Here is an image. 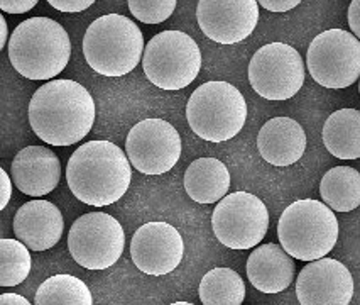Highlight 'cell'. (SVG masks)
Listing matches in <instances>:
<instances>
[{
  "instance_id": "cell-15",
  "label": "cell",
  "mask_w": 360,
  "mask_h": 305,
  "mask_svg": "<svg viewBox=\"0 0 360 305\" xmlns=\"http://www.w3.org/2000/svg\"><path fill=\"white\" fill-rule=\"evenodd\" d=\"M296 297L301 305H349L354 297V278L343 263L321 258L300 271Z\"/></svg>"
},
{
  "instance_id": "cell-30",
  "label": "cell",
  "mask_w": 360,
  "mask_h": 305,
  "mask_svg": "<svg viewBox=\"0 0 360 305\" xmlns=\"http://www.w3.org/2000/svg\"><path fill=\"white\" fill-rule=\"evenodd\" d=\"M349 26L352 29V35L360 41V0H354V2H350Z\"/></svg>"
},
{
  "instance_id": "cell-8",
  "label": "cell",
  "mask_w": 360,
  "mask_h": 305,
  "mask_svg": "<svg viewBox=\"0 0 360 305\" xmlns=\"http://www.w3.org/2000/svg\"><path fill=\"white\" fill-rule=\"evenodd\" d=\"M307 66L325 89H347L360 78V41L343 29L323 31L309 44Z\"/></svg>"
},
{
  "instance_id": "cell-12",
  "label": "cell",
  "mask_w": 360,
  "mask_h": 305,
  "mask_svg": "<svg viewBox=\"0 0 360 305\" xmlns=\"http://www.w3.org/2000/svg\"><path fill=\"white\" fill-rule=\"evenodd\" d=\"M125 153L141 173L162 175L173 170L181 156V137L165 119H144L129 131Z\"/></svg>"
},
{
  "instance_id": "cell-20",
  "label": "cell",
  "mask_w": 360,
  "mask_h": 305,
  "mask_svg": "<svg viewBox=\"0 0 360 305\" xmlns=\"http://www.w3.org/2000/svg\"><path fill=\"white\" fill-rule=\"evenodd\" d=\"M188 197L198 204H215L229 195L230 171L217 158H198L185 171Z\"/></svg>"
},
{
  "instance_id": "cell-26",
  "label": "cell",
  "mask_w": 360,
  "mask_h": 305,
  "mask_svg": "<svg viewBox=\"0 0 360 305\" xmlns=\"http://www.w3.org/2000/svg\"><path fill=\"white\" fill-rule=\"evenodd\" d=\"M176 0H129V9L137 20L144 24H161L171 18Z\"/></svg>"
},
{
  "instance_id": "cell-33",
  "label": "cell",
  "mask_w": 360,
  "mask_h": 305,
  "mask_svg": "<svg viewBox=\"0 0 360 305\" xmlns=\"http://www.w3.org/2000/svg\"><path fill=\"white\" fill-rule=\"evenodd\" d=\"M0 26H2V35H0V49L6 48L7 43V36H9V31H7V20L0 15Z\"/></svg>"
},
{
  "instance_id": "cell-10",
  "label": "cell",
  "mask_w": 360,
  "mask_h": 305,
  "mask_svg": "<svg viewBox=\"0 0 360 305\" xmlns=\"http://www.w3.org/2000/svg\"><path fill=\"white\" fill-rule=\"evenodd\" d=\"M215 237L230 249L257 248L269 229L266 204L249 192H233L217 204L212 214Z\"/></svg>"
},
{
  "instance_id": "cell-4",
  "label": "cell",
  "mask_w": 360,
  "mask_h": 305,
  "mask_svg": "<svg viewBox=\"0 0 360 305\" xmlns=\"http://www.w3.org/2000/svg\"><path fill=\"white\" fill-rule=\"evenodd\" d=\"M144 36L134 20L120 14L102 15L83 37V54L90 68L103 77L131 73L144 56Z\"/></svg>"
},
{
  "instance_id": "cell-27",
  "label": "cell",
  "mask_w": 360,
  "mask_h": 305,
  "mask_svg": "<svg viewBox=\"0 0 360 305\" xmlns=\"http://www.w3.org/2000/svg\"><path fill=\"white\" fill-rule=\"evenodd\" d=\"M94 4V0H49V6L61 12H82Z\"/></svg>"
},
{
  "instance_id": "cell-13",
  "label": "cell",
  "mask_w": 360,
  "mask_h": 305,
  "mask_svg": "<svg viewBox=\"0 0 360 305\" xmlns=\"http://www.w3.org/2000/svg\"><path fill=\"white\" fill-rule=\"evenodd\" d=\"M196 20L208 39L237 44L254 32L259 23L255 0H200Z\"/></svg>"
},
{
  "instance_id": "cell-34",
  "label": "cell",
  "mask_w": 360,
  "mask_h": 305,
  "mask_svg": "<svg viewBox=\"0 0 360 305\" xmlns=\"http://www.w3.org/2000/svg\"><path fill=\"white\" fill-rule=\"evenodd\" d=\"M169 305H195V304H190V302H174V304H169Z\"/></svg>"
},
{
  "instance_id": "cell-1",
  "label": "cell",
  "mask_w": 360,
  "mask_h": 305,
  "mask_svg": "<svg viewBox=\"0 0 360 305\" xmlns=\"http://www.w3.org/2000/svg\"><path fill=\"white\" fill-rule=\"evenodd\" d=\"M95 100L82 83L51 80L39 87L29 104V124L43 143L71 146L95 124Z\"/></svg>"
},
{
  "instance_id": "cell-18",
  "label": "cell",
  "mask_w": 360,
  "mask_h": 305,
  "mask_svg": "<svg viewBox=\"0 0 360 305\" xmlns=\"http://www.w3.org/2000/svg\"><path fill=\"white\" fill-rule=\"evenodd\" d=\"M257 149L271 165H295L307 151V132L291 117H274L259 131Z\"/></svg>"
},
{
  "instance_id": "cell-25",
  "label": "cell",
  "mask_w": 360,
  "mask_h": 305,
  "mask_svg": "<svg viewBox=\"0 0 360 305\" xmlns=\"http://www.w3.org/2000/svg\"><path fill=\"white\" fill-rule=\"evenodd\" d=\"M31 253L24 242L12 237L0 239V285H20L31 273Z\"/></svg>"
},
{
  "instance_id": "cell-19",
  "label": "cell",
  "mask_w": 360,
  "mask_h": 305,
  "mask_svg": "<svg viewBox=\"0 0 360 305\" xmlns=\"http://www.w3.org/2000/svg\"><path fill=\"white\" fill-rule=\"evenodd\" d=\"M247 278L262 294H279L292 283L295 261L283 246L274 242L261 244L247 260Z\"/></svg>"
},
{
  "instance_id": "cell-14",
  "label": "cell",
  "mask_w": 360,
  "mask_h": 305,
  "mask_svg": "<svg viewBox=\"0 0 360 305\" xmlns=\"http://www.w3.org/2000/svg\"><path fill=\"white\" fill-rule=\"evenodd\" d=\"M185 242L174 225L148 223L134 232L131 256L134 265L150 277H162L179 266Z\"/></svg>"
},
{
  "instance_id": "cell-29",
  "label": "cell",
  "mask_w": 360,
  "mask_h": 305,
  "mask_svg": "<svg viewBox=\"0 0 360 305\" xmlns=\"http://www.w3.org/2000/svg\"><path fill=\"white\" fill-rule=\"evenodd\" d=\"M300 0H261L259 6L271 12H286L300 6Z\"/></svg>"
},
{
  "instance_id": "cell-11",
  "label": "cell",
  "mask_w": 360,
  "mask_h": 305,
  "mask_svg": "<svg viewBox=\"0 0 360 305\" xmlns=\"http://www.w3.org/2000/svg\"><path fill=\"white\" fill-rule=\"evenodd\" d=\"M250 87L262 99L281 102L292 99L304 83V61L298 49L284 43L259 48L249 63Z\"/></svg>"
},
{
  "instance_id": "cell-31",
  "label": "cell",
  "mask_w": 360,
  "mask_h": 305,
  "mask_svg": "<svg viewBox=\"0 0 360 305\" xmlns=\"http://www.w3.org/2000/svg\"><path fill=\"white\" fill-rule=\"evenodd\" d=\"M0 177H2V202H0V208H6L12 197V183L14 182L4 168H0Z\"/></svg>"
},
{
  "instance_id": "cell-7",
  "label": "cell",
  "mask_w": 360,
  "mask_h": 305,
  "mask_svg": "<svg viewBox=\"0 0 360 305\" xmlns=\"http://www.w3.org/2000/svg\"><path fill=\"white\" fill-rule=\"evenodd\" d=\"M142 68L148 80L158 89L181 90L198 77L202 51L186 32L162 31L146 44Z\"/></svg>"
},
{
  "instance_id": "cell-21",
  "label": "cell",
  "mask_w": 360,
  "mask_h": 305,
  "mask_svg": "<svg viewBox=\"0 0 360 305\" xmlns=\"http://www.w3.org/2000/svg\"><path fill=\"white\" fill-rule=\"evenodd\" d=\"M323 143L338 160L360 158V111L340 108L333 112L323 126Z\"/></svg>"
},
{
  "instance_id": "cell-16",
  "label": "cell",
  "mask_w": 360,
  "mask_h": 305,
  "mask_svg": "<svg viewBox=\"0 0 360 305\" xmlns=\"http://www.w3.org/2000/svg\"><path fill=\"white\" fill-rule=\"evenodd\" d=\"M15 239L27 246L31 251H48L58 244L65 231L61 211L48 200H31L14 216Z\"/></svg>"
},
{
  "instance_id": "cell-22",
  "label": "cell",
  "mask_w": 360,
  "mask_h": 305,
  "mask_svg": "<svg viewBox=\"0 0 360 305\" xmlns=\"http://www.w3.org/2000/svg\"><path fill=\"white\" fill-rule=\"evenodd\" d=\"M323 202L335 212H352L360 206V173L350 166H335L320 183Z\"/></svg>"
},
{
  "instance_id": "cell-24",
  "label": "cell",
  "mask_w": 360,
  "mask_h": 305,
  "mask_svg": "<svg viewBox=\"0 0 360 305\" xmlns=\"http://www.w3.org/2000/svg\"><path fill=\"white\" fill-rule=\"evenodd\" d=\"M34 305H94V297L82 278L54 275L37 288Z\"/></svg>"
},
{
  "instance_id": "cell-32",
  "label": "cell",
  "mask_w": 360,
  "mask_h": 305,
  "mask_svg": "<svg viewBox=\"0 0 360 305\" xmlns=\"http://www.w3.org/2000/svg\"><path fill=\"white\" fill-rule=\"evenodd\" d=\"M0 305H31V302H29L26 297L6 292V294L0 295Z\"/></svg>"
},
{
  "instance_id": "cell-28",
  "label": "cell",
  "mask_w": 360,
  "mask_h": 305,
  "mask_svg": "<svg viewBox=\"0 0 360 305\" xmlns=\"http://www.w3.org/2000/svg\"><path fill=\"white\" fill-rule=\"evenodd\" d=\"M37 0H0V11L9 12V14H24L34 9Z\"/></svg>"
},
{
  "instance_id": "cell-35",
  "label": "cell",
  "mask_w": 360,
  "mask_h": 305,
  "mask_svg": "<svg viewBox=\"0 0 360 305\" xmlns=\"http://www.w3.org/2000/svg\"><path fill=\"white\" fill-rule=\"evenodd\" d=\"M359 92H360V82H359Z\"/></svg>"
},
{
  "instance_id": "cell-2",
  "label": "cell",
  "mask_w": 360,
  "mask_h": 305,
  "mask_svg": "<svg viewBox=\"0 0 360 305\" xmlns=\"http://www.w3.org/2000/svg\"><path fill=\"white\" fill-rule=\"evenodd\" d=\"M132 165L119 146L110 141L83 143L66 165V183L78 200L91 207L119 202L129 190Z\"/></svg>"
},
{
  "instance_id": "cell-9",
  "label": "cell",
  "mask_w": 360,
  "mask_h": 305,
  "mask_svg": "<svg viewBox=\"0 0 360 305\" xmlns=\"http://www.w3.org/2000/svg\"><path fill=\"white\" fill-rule=\"evenodd\" d=\"M125 248L122 224L105 212L78 217L68 234L73 260L86 270H107L120 260Z\"/></svg>"
},
{
  "instance_id": "cell-5",
  "label": "cell",
  "mask_w": 360,
  "mask_h": 305,
  "mask_svg": "<svg viewBox=\"0 0 360 305\" xmlns=\"http://www.w3.org/2000/svg\"><path fill=\"white\" fill-rule=\"evenodd\" d=\"M338 220L325 202L315 199L296 200L284 208L278 223L283 249L301 261L326 258L338 241Z\"/></svg>"
},
{
  "instance_id": "cell-6",
  "label": "cell",
  "mask_w": 360,
  "mask_h": 305,
  "mask_svg": "<svg viewBox=\"0 0 360 305\" xmlns=\"http://www.w3.org/2000/svg\"><path fill=\"white\" fill-rule=\"evenodd\" d=\"M186 119L191 131L203 141L225 143L244 129L245 99L227 82H207L188 100Z\"/></svg>"
},
{
  "instance_id": "cell-3",
  "label": "cell",
  "mask_w": 360,
  "mask_h": 305,
  "mask_svg": "<svg viewBox=\"0 0 360 305\" xmlns=\"http://www.w3.org/2000/svg\"><path fill=\"white\" fill-rule=\"evenodd\" d=\"M9 60L27 80H49L60 75L71 58L66 29L49 18L22 20L11 35Z\"/></svg>"
},
{
  "instance_id": "cell-17",
  "label": "cell",
  "mask_w": 360,
  "mask_h": 305,
  "mask_svg": "<svg viewBox=\"0 0 360 305\" xmlns=\"http://www.w3.org/2000/svg\"><path fill=\"white\" fill-rule=\"evenodd\" d=\"M11 177L27 197H44L56 189L61 178L60 158L44 146H27L12 160Z\"/></svg>"
},
{
  "instance_id": "cell-23",
  "label": "cell",
  "mask_w": 360,
  "mask_h": 305,
  "mask_svg": "<svg viewBox=\"0 0 360 305\" xmlns=\"http://www.w3.org/2000/svg\"><path fill=\"white\" fill-rule=\"evenodd\" d=\"M203 305H242L245 299L244 278L232 268H213L200 282Z\"/></svg>"
}]
</instances>
